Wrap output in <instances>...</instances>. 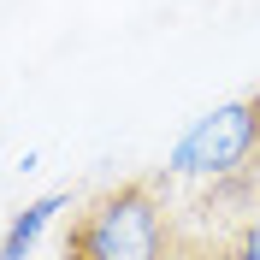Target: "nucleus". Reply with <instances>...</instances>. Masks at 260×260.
<instances>
[{
	"mask_svg": "<svg viewBox=\"0 0 260 260\" xmlns=\"http://www.w3.org/2000/svg\"><path fill=\"white\" fill-rule=\"evenodd\" d=\"M166 178H130L95 195L65 231V260H178Z\"/></svg>",
	"mask_w": 260,
	"mask_h": 260,
	"instance_id": "f257e3e1",
	"label": "nucleus"
},
{
	"mask_svg": "<svg viewBox=\"0 0 260 260\" xmlns=\"http://www.w3.org/2000/svg\"><path fill=\"white\" fill-rule=\"evenodd\" d=\"M254 154H260V95H243L195 118L183 142L172 148L166 172L172 178H237Z\"/></svg>",
	"mask_w": 260,
	"mask_h": 260,
	"instance_id": "f03ea898",
	"label": "nucleus"
},
{
	"mask_svg": "<svg viewBox=\"0 0 260 260\" xmlns=\"http://www.w3.org/2000/svg\"><path fill=\"white\" fill-rule=\"evenodd\" d=\"M65 201H71V195H42V201H30V207L12 219V231L0 237V260H24V254H30V243L42 237V225H48Z\"/></svg>",
	"mask_w": 260,
	"mask_h": 260,
	"instance_id": "7ed1b4c3",
	"label": "nucleus"
},
{
	"mask_svg": "<svg viewBox=\"0 0 260 260\" xmlns=\"http://www.w3.org/2000/svg\"><path fill=\"white\" fill-rule=\"evenodd\" d=\"M231 260H260V207L248 213V219H237V231L225 237Z\"/></svg>",
	"mask_w": 260,
	"mask_h": 260,
	"instance_id": "20e7f679",
	"label": "nucleus"
},
{
	"mask_svg": "<svg viewBox=\"0 0 260 260\" xmlns=\"http://www.w3.org/2000/svg\"><path fill=\"white\" fill-rule=\"evenodd\" d=\"M178 260H231V248L207 237H178Z\"/></svg>",
	"mask_w": 260,
	"mask_h": 260,
	"instance_id": "39448f33",
	"label": "nucleus"
}]
</instances>
